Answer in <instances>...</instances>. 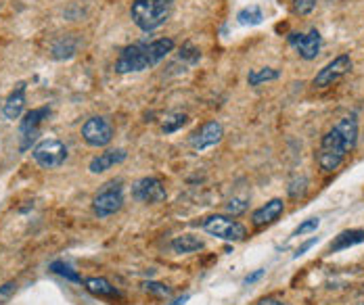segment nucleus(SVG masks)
Instances as JSON below:
<instances>
[{"instance_id": "f3484780", "label": "nucleus", "mask_w": 364, "mask_h": 305, "mask_svg": "<svg viewBox=\"0 0 364 305\" xmlns=\"http://www.w3.org/2000/svg\"><path fill=\"white\" fill-rule=\"evenodd\" d=\"M361 243H364V230H344L342 235L335 237V241L329 245V249H331V253H337V251L356 247Z\"/></svg>"}, {"instance_id": "7c9ffc66", "label": "nucleus", "mask_w": 364, "mask_h": 305, "mask_svg": "<svg viewBox=\"0 0 364 305\" xmlns=\"http://www.w3.org/2000/svg\"><path fill=\"white\" fill-rule=\"evenodd\" d=\"M316 243H319V239H316V237H312L310 241H306L304 245H300V247H298V251L293 253V258H296V260H298V258H302V255H304L306 251H310V249H312Z\"/></svg>"}, {"instance_id": "9d476101", "label": "nucleus", "mask_w": 364, "mask_h": 305, "mask_svg": "<svg viewBox=\"0 0 364 305\" xmlns=\"http://www.w3.org/2000/svg\"><path fill=\"white\" fill-rule=\"evenodd\" d=\"M132 195L136 201L153 205V203H161L166 199V188H163L161 180H157V178H140L132 186Z\"/></svg>"}, {"instance_id": "0eeeda50", "label": "nucleus", "mask_w": 364, "mask_h": 305, "mask_svg": "<svg viewBox=\"0 0 364 305\" xmlns=\"http://www.w3.org/2000/svg\"><path fill=\"white\" fill-rule=\"evenodd\" d=\"M82 138L90 147H107L113 138V126L107 117H90L82 126Z\"/></svg>"}, {"instance_id": "bb28decb", "label": "nucleus", "mask_w": 364, "mask_h": 305, "mask_svg": "<svg viewBox=\"0 0 364 305\" xmlns=\"http://www.w3.org/2000/svg\"><path fill=\"white\" fill-rule=\"evenodd\" d=\"M314 6H316V0H293V8H296V13H300V15L312 13Z\"/></svg>"}, {"instance_id": "412c9836", "label": "nucleus", "mask_w": 364, "mask_h": 305, "mask_svg": "<svg viewBox=\"0 0 364 305\" xmlns=\"http://www.w3.org/2000/svg\"><path fill=\"white\" fill-rule=\"evenodd\" d=\"M277 77H279V71H277V69L264 67V69H254V71H249L247 82H249V86H260V84L272 82V80H277Z\"/></svg>"}, {"instance_id": "2f4dec72", "label": "nucleus", "mask_w": 364, "mask_h": 305, "mask_svg": "<svg viewBox=\"0 0 364 305\" xmlns=\"http://www.w3.org/2000/svg\"><path fill=\"white\" fill-rule=\"evenodd\" d=\"M264 276V270H258V272H254V274H249L247 278H245V285H254L256 281H260Z\"/></svg>"}, {"instance_id": "aec40b11", "label": "nucleus", "mask_w": 364, "mask_h": 305, "mask_svg": "<svg viewBox=\"0 0 364 305\" xmlns=\"http://www.w3.org/2000/svg\"><path fill=\"white\" fill-rule=\"evenodd\" d=\"M262 19H264V13L258 4H249V6L241 8L237 15V21L241 25H258V23H262Z\"/></svg>"}, {"instance_id": "4468645a", "label": "nucleus", "mask_w": 364, "mask_h": 305, "mask_svg": "<svg viewBox=\"0 0 364 305\" xmlns=\"http://www.w3.org/2000/svg\"><path fill=\"white\" fill-rule=\"evenodd\" d=\"M124 159H126V151H124V149L105 151V153L96 155V157L90 161V172H92V174H103V172L111 170L113 165L122 163Z\"/></svg>"}, {"instance_id": "ddd939ff", "label": "nucleus", "mask_w": 364, "mask_h": 305, "mask_svg": "<svg viewBox=\"0 0 364 305\" xmlns=\"http://www.w3.org/2000/svg\"><path fill=\"white\" fill-rule=\"evenodd\" d=\"M283 209H285L283 199H272V201H268L266 205H262L260 209L254 211L252 222H254V226L262 228V226H266V224H272V222L283 214Z\"/></svg>"}, {"instance_id": "2eb2a0df", "label": "nucleus", "mask_w": 364, "mask_h": 305, "mask_svg": "<svg viewBox=\"0 0 364 305\" xmlns=\"http://www.w3.org/2000/svg\"><path fill=\"white\" fill-rule=\"evenodd\" d=\"M23 107H25V84H17V88L8 94L6 103H4V117L6 119H17L21 113H23Z\"/></svg>"}, {"instance_id": "4be33fe9", "label": "nucleus", "mask_w": 364, "mask_h": 305, "mask_svg": "<svg viewBox=\"0 0 364 305\" xmlns=\"http://www.w3.org/2000/svg\"><path fill=\"white\" fill-rule=\"evenodd\" d=\"M187 121H189L187 113H172V115H168V117H166V121H163L161 130H163L166 134H172V132L180 130V128H182Z\"/></svg>"}, {"instance_id": "423d86ee", "label": "nucleus", "mask_w": 364, "mask_h": 305, "mask_svg": "<svg viewBox=\"0 0 364 305\" xmlns=\"http://www.w3.org/2000/svg\"><path fill=\"white\" fill-rule=\"evenodd\" d=\"M31 155H34V159H36V163L40 168L54 170V168H59V165L65 163V159H67V147L61 140H57V138H46V140H42V142H38L34 147Z\"/></svg>"}, {"instance_id": "c756f323", "label": "nucleus", "mask_w": 364, "mask_h": 305, "mask_svg": "<svg viewBox=\"0 0 364 305\" xmlns=\"http://www.w3.org/2000/svg\"><path fill=\"white\" fill-rule=\"evenodd\" d=\"M145 289L149 291V293H155V295H170V289L168 287H163V285H159V283H147L145 285Z\"/></svg>"}, {"instance_id": "20e7f679", "label": "nucleus", "mask_w": 364, "mask_h": 305, "mask_svg": "<svg viewBox=\"0 0 364 305\" xmlns=\"http://www.w3.org/2000/svg\"><path fill=\"white\" fill-rule=\"evenodd\" d=\"M153 67L151 57H149V42H138L122 50L115 63V71L119 73H132V71H143Z\"/></svg>"}, {"instance_id": "f03ea898", "label": "nucleus", "mask_w": 364, "mask_h": 305, "mask_svg": "<svg viewBox=\"0 0 364 305\" xmlns=\"http://www.w3.org/2000/svg\"><path fill=\"white\" fill-rule=\"evenodd\" d=\"M350 151L352 149L348 147V142L342 136V132L337 128H333L331 132H327L323 136V142H321V149H319V165H321V170L323 172L337 170Z\"/></svg>"}, {"instance_id": "72a5a7b5", "label": "nucleus", "mask_w": 364, "mask_h": 305, "mask_svg": "<svg viewBox=\"0 0 364 305\" xmlns=\"http://www.w3.org/2000/svg\"><path fill=\"white\" fill-rule=\"evenodd\" d=\"M187 302H189V295H182V297L174 299V302H172V304H170V305H184V304H187Z\"/></svg>"}, {"instance_id": "6e6552de", "label": "nucleus", "mask_w": 364, "mask_h": 305, "mask_svg": "<svg viewBox=\"0 0 364 305\" xmlns=\"http://www.w3.org/2000/svg\"><path fill=\"white\" fill-rule=\"evenodd\" d=\"M352 69V59L348 54H340L335 57L331 63H327L314 77V86L316 88H329L333 86L340 77H344L348 71Z\"/></svg>"}, {"instance_id": "f8f14e48", "label": "nucleus", "mask_w": 364, "mask_h": 305, "mask_svg": "<svg viewBox=\"0 0 364 305\" xmlns=\"http://www.w3.org/2000/svg\"><path fill=\"white\" fill-rule=\"evenodd\" d=\"M48 113L50 111L46 107L44 109H34V111L25 113V117L21 121V128H19V134H21V151H25L31 144V140L38 136V128L44 121V117H48Z\"/></svg>"}, {"instance_id": "f257e3e1", "label": "nucleus", "mask_w": 364, "mask_h": 305, "mask_svg": "<svg viewBox=\"0 0 364 305\" xmlns=\"http://www.w3.org/2000/svg\"><path fill=\"white\" fill-rule=\"evenodd\" d=\"M172 8L174 0H132L130 15L143 31H153L170 19Z\"/></svg>"}, {"instance_id": "7ed1b4c3", "label": "nucleus", "mask_w": 364, "mask_h": 305, "mask_svg": "<svg viewBox=\"0 0 364 305\" xmlns=\"http://www.w3.org/2000/svg\"><path fill=\"white\" fill-rule=\"evenodd\" d=\"M203 230L216 239L222 241H233L239 243L247 237V230L243 224H239L237 220H231L228 216H210L203 220Z\"/></svg>"}, {"instance_id": "b1692460", "label": "nucleus", "mask_w": 364, "mask_h": 305, "mask_svg": "<svg viewBox=\"0 0 364 305\" xmlns=\"http://www.w3.org/2000/svg\"><path fill=\"white\" fill-rule=\"evenodd\" d=\"M75 52V42L73 40H61V42H57L54 44V48H52V54H54V59H63V57H71Z\"/></svg>"}, {"instance_id": "473e14b6", "label": "nucleus", "mask_w": 364, "mask_h": 305, "mask_svg": "<svg viewBox=\"0 0 364 305\" xmlns=\"http://www.w3.org/2000/svg\"><path fill=\"white\" fill-rule=\"evenodd\" d=\"M258 305H285V304L279 302V299H275V297H266V299H262Z\"/></svg>"}, {"instance_id": "c85d7f7f", "label": "nucleus", "mask_w": 364, "mask_h": 305, "mask_svg": "<svg viewBox=\"0 0 364 305\" xmlns=\"http://www.w3.org/2000/svg\"><path fill=\"white\" fill-rule=\"evenodd\" d=\"M180 57H184V59H189V63H197V61H199V57H201V52H199L197 48H193L191 44H187V46L182 48V52H180Z\"/></svg>"}, {"instance_id": "9b49d317", "label": "nucleus", "mask_w": 364, "mask_h": 305, "mask_svg": "<svg viewBox=\"0 0 364 305\" xmlns=\"http://www.w3.org/2000/svg\"><path fill=\"white\" fill-rule=\"evenodd\" d=\"M222 136H224L222 124H218V121H208V124H203V126L191 136V144H193V149H197V151H205V149L218 144V142L222 140Z\"/></svg>"}, {"instance_id": "a211bd4d", "label": "nucleus", "mask_w": 364, "mask_h": 305, "mask_svg": "<svg viewBox=\"0 0 364 305\" xmlns=\"http://www.w3.org/2000/svg\"><path fill=\"white\" fill-rule=\"evenodd\" d=\"M203 249V241L193 237V235H182V237H176L172 241V251L174 253H180V255H187V253H195Z\"/></svg>"}, {"instance_id": "5701e85b", "label": "nucleus", "mask_w": 364, "mask_h": 305, "mask_svg": "<svg viewBox=\"0 0 364 305\" xmlns=\"http://www.w3.org/2000/svg\"><path fill=\"white\" fill-rule=\"evenodd\" d=\"M50 270H52L54 274H59V276L71 281V283H82V276H80L75 270H71L67 264H63V262H54V264H50Z\"/></svg>"}, {"instance_id": "dca6fc26", "label": "nucleus", "mask_w": 364, "mask_h": 305, "mask_svg": "<svg viewBox=\"0 0 364 305\" xmlns=\"http://www.w3.org/2000/svg\"><path fill=\"white\" fill-rule=\"evenodd\" d=\"M84 287H86L88 293H92L99 299H117L119 297V291L105 278H96V276L94 278H86Z\"/></svg>"}, {"instance_id": "393cba45", "label": "nucleus", "mask_w": 364, "mask_h": 305, "mask_svg": "<svg viewBox=\"0 0 364 305\" xmlns=\"http://www.w3.org/2000/svg\"><path fill=\"white\" fill-rule=\"evenodd\" d=\"M247 207H249V201L243 199V197H237V199H233V201L226 203V214L233 216V218H237V216H243L247 211Z\"/></svg>"}, {"instance_id": "39448f33", "label": "nucleus", "mask_w": 364, "mask_h": 305, "mask_svg": "<svg viewBox=\"0 0 364 305\" xmlns=\"http://www.w3.org/2000/svg\"><path fill=\"white\" fill-rule=\"evenodd\" d=\"M124 205V188L119 182H107L94 197L92 201V211L99 218H107L113 216L122 209Z\"/></svg>"}, {"instance_id": "a878e982", "label": "nucleus", "mask_w": 364, "mask_h": 305, "mask_svg": "<svg viewBox=\"0 0 364 305\" xmlns=\"http://www.w3.org/2000/svg\"><path fill=\"white\" fill-rule=\"evenodd\" d=\"M319 226H321V220H319V218H310V220H306L304 224H300V226L296 228L293 237H302V235H306V232H314Z\"/></svg>"}, {"instance_id": "1a4fd4ad", "label": "nucleus", "mask_w": 364, "mask_h": 305, "mask_svg": "<svg viewBox=\"0 0 364 305\" xmlns=\"http://www.w3.org/2000/svg\"><path fill=\"white\" fill-rule=\"evenodd\" d=\"M289 42L298 50V54L306 61L316 59V54L321 52V46H323V38L316 29H310L308 34H291Z\"/></svg>"}, {"instance_id": "cd10ccee", "label": "nucleus", "mask_w": 364, "mask_h": 305, "mask_svg": "<svg viewBox=\"0 0 364 305\" xmlns=\"http://www.w3.org/2000/svg\"><path fill=\"white\" fill-rule=\"evenodd\" d=\"M15 289H17V285L15 283H6V285H2L0 287V305H4L10 297H13V293H15Z\"/></svg>"}, {"instance_id": "6ab92c4d", "label": "nucleus", "mask_w": 364, "mask_h": 305, "mask_svg": "<svg viewBox=\"0 0 364 305\" xmlns=\"http://www.w3.org/2000/svg\"><path fill=\"white\" fill-rule=\"evenodd\" d=\"M335 128L342 132V136L346 138L348 147H350V149H354V147H356V142H358V121H356V117H354V115L344 117V119H342V121H340Z\"/></svg>"}]
</instances>
